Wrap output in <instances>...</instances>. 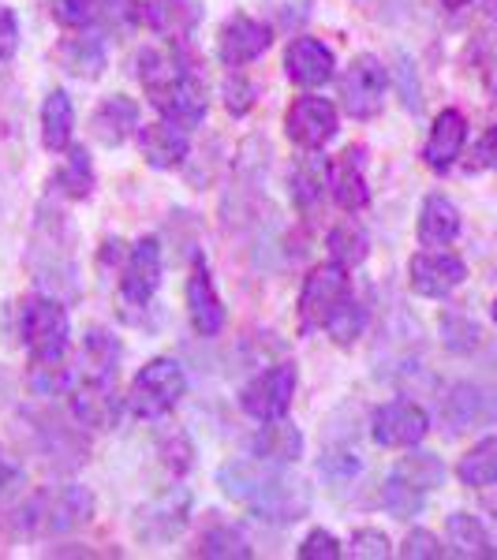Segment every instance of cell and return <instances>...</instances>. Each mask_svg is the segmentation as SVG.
Instances as JSON below:
<instances>
[{
	"label": "cell",
	"mask_w": 497,
	"mask_h": 560,
	"mask_svg": "<svg viewBox=\"0 0 497 560\" xmlns=\"http://www.w3.org/2000/svg\"><path fill=\"white\" fill-rule=\"evenodd\" d=\"M217 486L224 490V497L240 501L243 509L269 523H296L311 512V486L258 456L224 464L217 471Z\"/></svg>",
	"instance_id": "cell-1"
},
{
	"label": "cell",
	"mask_w": 497,
	"mask_h": 560,
	"mask_svg": "<svg viewBox=\"0 0 497 560\" xmlns=\"http://www.w3.org/2000/svg\"><path fill=\"white\" fill-rule=\"evenodd\" d=\"M26 261L34 269L42 292L57 295L60 303L76 295V229L68 224L65 213L42 210L38 224H34V240L26 250Z\"/></svg>",
	"instance_id": "cell-2"
},
{
	"label": "cell",
	"mask_w": 497,
	"mask_h": 560,
	"mask_svg": "<svg viewBox=\"0 0 497 560\" xmlns=\"http://www.w3.org/2000/svg\"><path fill=\"white\" fill-rule=\"evenodd\" d=\"M94 493L86 486H49V490H38L31 501L20 509V527L26 535H71V530L86 527L94 520Z\"/></svg>",
	"instance_id": "cell-3"
},
{
	"label": "cell",
	"mask_w": 497,
	"mask_h": 560,
	"mask_svg": "<svg viewBox=\"0 0 497 560\" xmlns=\"http://www.w3.org/2000/svg\"><path fill=\"white\" fill-rule=\"evenodd\" d=\"M20 332L34 363H60L68 351V337H71L65 303H60L57 295H34V300H26Z\"/></svg>",
	"instance_id": "cell-4"
},
{
	"label": "cell",
	"mask_w": 497,
	"mask_h": 560,
	"mask_svg": "<svg viewBox=\"0 0 497 560\" xmlns=\"http://www.w3.org/2000/svg\"><path fill=\"white\" fill-rule=\"evenodd\" d=\"M187 374L176 359H150L131 382V408L139 419H165L184 400Z\"/></svg>",
	"instance_id": "cell-5"
},
{
	"label": "cell",
	"mask_w": 497,
	"mask_h": 560,
	"mask_svg": "<svg viewBox=\"0 0 497 560\" xmlns=\"http://www.w3.org/2000/svg\"><path fill=\"white\" fill-rule=\"evenodd\" d=\"M385 90H390V71L374 52H359L348 65L345 79H340V102H345L348 116L356 120H374L385 105Z\"/></svg>",
	"instance_id": "cell-6"
},
{
	"label": "cell",
	"mask_w": 497,
	"mask_h": 560,
	"mask_svg": "<svg viewBox=\"0 0 497 560\" xmlns=\"http://www.w3.org/2000/svg\"><path fill=\"white\" fill-rule=\"evenodd\" d=\"M187 520H192V493L184 486H173L135 512L131 530L142 546H169L187 527Z\"/></svg>",
	"instance_id": "cell-7"
},
{
	"label": "cell",
	"mask_w": 497,
	"mask_h": 560,
	"mask_svg": "<svg viewBox=\"0 0 497 560\" xmlns=\"http://www.w3.org/2000/svg\"><path fill=\"white\" fill-rule=\"evenodd\" d=\"M351 295L348 284V269L340 261H322L314 266L311 273L303 280V292H300V318L307 329H325L330 314L337 311Z\"/></svg>",
	"instance_id": "cell-8"
},
{
	"label": "cell",
	"mask_w": 497,
	"mask_h": 560,
	"mask_svg": "<svg viewBox=\"0 0 497 560\" xmlns=\"http://www.w3.org/2000/svg\"><path fill=\"white\" fill-rule=\"evenodd\" d=\"M296 382H300V374H296L292 363H277V366L262 370L255 382L243 388V396H240L243 411H247L251 419H258V422L285 419L288 408H292Z\"/></svg>",
	"instance_id": "cell-9"
},
{
	"label": "cell",
	"mask_w": 497,
	"mask_h": 560,
	"mask_svg": "<svg viewBox=\"0 0 497 560\" xmlns=\"http://www.w3.org/2000/svg\"><path fill=\"white\" fill-rule=\"evenodd\" d=\"M337 128H340L337 105L325 102V97H319V94L296 97L285 113V135L303 150H322L325 142L337 135Z\"/></svg>",
	"instance_id": "cell-10"
},
{
	"label": "cell",
	"mask_w": 497,
	"mask_h": 560,
	"mask_svg": "<svg viewBox=\"0 0 497 560\" xmlns=\"http://www.w3.org/2000/svg\"><path fill=\"white\" fill-rule=\"evenodd\" d=\"M430 430V419L419 404L412 400H393L382 404L370 419V438L382 448H415Z\"/></svg>",
	"instance_id": "cell-11"
},
{
	"label": "cell",
	"mask_w": 497,
	"mask_h": 560,
	"mask_svg": "<svg viewBox=\"0 0 497 560\" xmlns=\"http://www.w3.org/2000/svg\"><path fill=\"white\" fill-rule=\"evenodd\" d=\"M441 419L453 433H467L478 427H490L497 422V388L460 382L449 388L446 404H441Z\"/></svg>",
	"instance_id": "cell-12"
},
{
	"label": "cell",
	"mask_w": 497,
	"mask_h": 560,
	"mask_svg": "<svg viewBox=\"0 0 497 560\" xmlns=\"http://www.w3.org/2000/svg\"><path fill=\"white\" fill-rule=\"evenodd\" d=\"M408 280L415 295H427V300H441V295L456 292L467 280V266L464 258L446 255V250H423V255L412 258L408 266Z\"/></svg>",
	"instance_id": "cell-13"
},
{
	"label": "cell",
	"mask_w": 497,
	"mask_h": 560,
	"mask_svg": "<svg viewBox=\"0 0 497 560\" xmlns=\"http://www.w3.org/2000/svg\"><path fill=\"white\" fill-rule=\"evenodd\" d=\"M269 42H274V31L266 23L251 20V15H232L217 34V57L229 68H243L258 60L269 49Z\"/></svg>",
	"instance_id": "cell-14"
},
{
	"label": "cell",
	"mask_w": 497,
	"mask_h": 560,
	"mask_svg": "<svg viewBox=\"0 0 497 560\" xmlns=\"http://www.w3.org/2000/svg\"><path fill=\"white\" fill-rule=\"evenodd\" d=\"M71 411L90 430H108L120 419V396L116 382H97V377H76L71 388Z\"/></svg>",
	"instance_id": "cell-15"
},
{
	"label": "cell",
	"mask_w": 497,
	"mask_h": 560,
	"mask_svg": "<svg viewBox=\"0 0 497 560\" xmlns=\"http://www.w3.org/2000/svg\"><path fill=\"white\" fill-rule=\"evenodd\" d=\"M285 71L296 86H325L337 71V57L333 49L319 38H292V45L285 49Z\"/></svg>",
	"instance_id": "cell-16"
},
{
	"label": "cell",
	"mask_w": 497,
	"mask_h": 560,
	"mask_svg": "<svg viewBox=\"0 0 497 560\" xmlns=\"http://www.w3.org/2000/svg\"><path fill=\"white\" fill-rule=\"evenodd\" d=\"M161 284V247L158 240H139L128 255V266H124L120 277V295L131 306H147L153 300Z\"/></svg>",
	"instance_id": "cell-17"
},
{
	"label": "cell",
	"mask_w": 497,
	"mask_h": 560,
	"mask_svg": "<svg viewBox=\"0 0 497 560\" xmlns=\"http://www.w3.org/2000/svg\"><path fill=\"white\" fill-rule=\"evenodd\" d=\"M187 318L198 337H217L224 329V303L217 295L206 261H195L192 277H187Z\"/></svg>",
	"instance_id": "cell-18"
},
{
	"label": "cell",
	"mask_w": 497,
	"mask_h": 560,
	"mask_svg": "<svg viewBox=\"0 0 497 560\" xmlns=\"http://www.w3.org/2000/svg\"><path fill=\"white\" fill-rule=\"evenodd\" d=\"M330 184L333 198H337L340 210L356 213L370 202V187H367V150L363 147H348L337 161L330 165Z\"/></svg>",
	"instance_id": "cell-19"
},
{
	"label": "cell",
	"mask_w": 497,
	"mask_h": 560,
	"mask_svg": "<svg viewBox=\"0 0 497 560\" xmlns=\"http://www.w3.org/2000/svg\"><path fill=\"white\" fill-rule=\"evenodd\" d=\"M153 105H158V113L165 116L169 124H176V128L192 131L198 124L206 120V108H210V97H206V86L203 79H195L192 71H187L184 79L165 90L161 97H153Z\"/></svg>",
	"instance_id": "cell-20"
},
{
	"label": "cell",
	"mask_w": 497,
	"mask_h": 560,
	"mask_svg": "<svg viewBox=\"0 0 497 560\" xmlns=\"http://www.w3.org/2000/svg\"><path fill=\"white\" fill-rule=\"evenodd\" d=\"M142 20L158 38L184 42L195 34V26L203 23V4L198 0H147Z\"/></svg>",
	"instance_id": "cell-21"
},
{
	"label": "cell",
	"mask_w": 497,
	"mask_h": 560,
	"mask_svg": "<svg viewBox=\"0 0 497 560\" xmlns=\"http://www.w3.org/2000/svg\"><path fill=\"white\" fill-rule=\"evenodd\" d=\"M464 139H467L464 113L446 108V113H438V120H434L430 139H427V147H423V161H427L434 173H446V168L456 165L460 150H464Z\"/></svg>",
	"instance_id": "cell-22"
},
{
	"label": "cell",
	"mask_w": 497,
	"mask_h": 560,
	"mask_svg": "<svg viewBox=\"0 0 497 560\" xmlns=\"http://www.w3.org/2000/svg\"><path fill=\"white\" fill-rule=\"evenodd\" d=\"M135 128H139V105L124 94L105 97V102L94 108V116H90V135L108 150L124 147Z\"/></svg>",
	"instance_id": "cell-23"
},
{
	"label": "cell",
	"mask_w": 497,
	"mask_h": 560,
	"mask_svg": "<svg viewBox=\"0 0 497 560\" xmlns=\"http://www.w3.org/2000/svg\"><path fill=\"white\" fill-rule=\"evenodd\" d=\"M139 150L147 158L150 168H180L187 161V135L176 124L161 120V124H147L139 128Z\"/></svg>",
	"instance_id": "cell-24"
},
{
	"label": "cell",
	"mask_w": 497,
	"mask_h": 560,
	"mask_svg": "<svg viewBox=\"0 0 497 560\" xmlns=\"http://www.w3.org/2000/svg\"><path fill=\"white\" fill-rule=\"evenodd\" d=\"M120 340L105 329H90L79 348V374L76 377H97V382H116L120 374Z\"/></svg>",
	"instance_id": "cell-25"
},
{
	"label": "cell",
	"mask_w": 497,
	"mask_h": 560,
	"mask_svg": "<svg viewBox=\"0 0 497 560\" xmlns=\"http://www.w3.org/2000/svg\"><path fill=\"white\" fill-rule=\"evenodd\" d=\"M251 453L258 459H269V464H296L303 456V433L285 419L262 422V430L251 441Z\"/></svg>",
	"instance_id": "cell-26"
},
{
	"label": "cell",
	"mask_w": 497,
	"mask_h": 560,
	"mask_svg": "<svg viewBox=\"0 0 497 560\" xmlns=\"http://www.w3.org/2000/svg\"><path fill=\"white\" fill-rule=\"evenodd\" d=\"M460 236V210L446 195H430L419 213V243L423 247H449Z\"/></svg>",
	"instance_id": "cell-27"
},
{
	"label": "cell",
	"mask_w": 497,
	"mask_h": 560,
	"mask_svg": "<svg viewBox=\"0 0 497 560\" xmlns=\"http://www.w3.org/2000/svg\"><path fill=\"white\" fill-rule=\"evenodd\" d=\"M71 131H76V105L65 90H53L42 105V142L49 153H65L71 147Z\"/></svg>",
	"instance_id": "cell-28"
},
{
	"label": "cell",
	"mask_w": 497,
	"mask_h": 560,
	"mask_svg": "<svg viewBox=\"0 0 497 560\" xmlns=\"http://www.w3.org/2000/svg\"><path fill=\"white\" fill-rule=\"evenodd\" d=\"M325 187H330V161L311 150L292 168V202L300 210H314L325 198Z\"/></svg>",
	"instance_id": "cell-29"
},
{
	"label": "cell",
	"mask_w": 497,
	"mask_h": 560,
	"mask_svg": "<svg viewBox=\"0 0 497 560\" xmlns=\"http://www.w3.org/2000/svg\"><path fill=\"white\" fill-rule=\"evenodd\" d=\"M446 535H449V546H453L456 557L486 560L497 553L490 535H486V527L472 516V512H453V516L446 520Z\"/></svg>",
	"instance_id": "cell-30"
},
{
	"label": "cell",
	"mask_w": 497,
	"mask_h": 560,
	"mask_svg": "<svg viewBox=\"0 0 497 560\" xmlns=\"http://www.w3.org/2000/svg\"><path fill=\"white\" fill-rule=\"evenodd\" d=\"M184 75H187V68L180 65V57H173V52H165V49L139 52V83L147 86L150 102L165 94V90H173Z\"/></svg>",
	"instance_id": "cell-31"
},
{
	"label": "cell",
	"mask_w": 497,
	"mask_h": 560,
	"mask_svg": "<svg viewBox=\"0 0 497 560\" xmlns=\"http://www.w3.org/2000/svg\"><path fill=\"white\" fill-rule=\"evenodd\" d=\"M57 60L68 75H79V79H97L105 71V45L102 38H68L65 45L57 49Z\"/></svg>",
	"instance_id": "cell-32"
},
{
	"label": "cell",
	"mask_w": 497,
	"mask_h": 560,
	"mask_svg": "<svg viewBox=\"0 0 497 560\" xmlns=\"http://www.w3.org/2000/svg\"><path fill=\"white\" fill-rule=\"evenodd\" d=\"M53 184L60 187V195L76 198V202L94 195V161H90L86 147H68V158L60 165V173L53 176Z\"/></svg>",
	"instance_id": "cell-33"
},
{
	"label": "cell",
	"mask_w": 497,
	"mask_h": 560,
	"mask_svg": "<svg viewBox=\"0 0 497 560\" xmlns=\"http://www.w3.org/2000/svg\"><path fill=\"white\" fill-rule=\"evenodd\" d=\"M393 478H401L404 486H412L419 493H430L446 482V464L434 453H412L393 467Z\"/></svg>",
	"instance_id": "cell-34"
},
{
	"label": "cell",
	"mask_w": 497,
	"mask_h": 560,
	"mask_svg": "<svg viewBox=\"0 0 497 560\" xmlns=\"http://www.w3.org/2000/svg\"><path fill=\"white\" fill-rule=\"evenodd\" d=\"M460 482L472 486V490H483V486H494L497 482V438H486L460 459L456 467Z\"/></svg>",
	"instance_id": "cell-35"
},
{
	"label": "cell",
	"mask_w": 497,
	"mask_h": 560,
	"mask_svg": "<svg viewBox=\"0 0 497 560\" xmlns=\"http://www.w3.org/2000/svg\"><path fill=\"white\" fill-rule=\"evenodd\" d=\"M325 329H330L333 345L351 348L359 337H363V329H367V306L359 303V300H351V295H348V300L330 314V322H325Z\"/></svg>",
	"instance_id": "cell-36"
},
{
	"label": "cell",
	"mask_w": 497,
	"mask_h": 560,
	"mask_svg": "<svg viewBox=\"0 0 497 560\" xmlns=\"http://www.w3.org/2000/svg\"><path fill=\"white\" fill-rule=\"evenodd\" d=\"M367 250H370L367 232L359 229L356 221H345V224H337V229L330 232V255H333V261H340L345 269L359 266V261L367 258Z\"/></svg>",
	"instance_id": "cell-37"
},
{
	"label": "cell",
	"mask_w": 497,
	"mask_h": 560,
	"mask_svg": "<svg viewBox=\"0 0 497 560\" xmlns=\"http://www.w3.org/2000/svg\"><path fill=\"white\" fill-rule=\"evenodd\" d=\"M198 557H213V560H247L251 546L236 535L232 527H210L203 538H198Z\"/></svg>",
	"instance_id": "cell-38"
},
{
	"label": "cell",
	"mask_w": 497,
	"mask_h": 560,
	"mask_svg": "<svg viewBox=\"0 0 497 560\" xmlns=\"http://www.w3.org/2000/svg\"><path fill=\"white\" fill-rule=\"evenodd\" d=\"M97 20H102L105 31L128 34L142 20V4L139 0H97Z\"/></svg>",
	"instance_id": "cell-39"
},
{
	"label": "cell",
	"mask_w": 497,
	"mask_h": 560,
	"mask_svg": "<svg viewBox=\"0 0 497 560\" xmlns=\"http://www.w3.org/2000/svg\"><path fill=\"white\" fill-rule=\"evenodd\" d=\"M423 501H427V493L412 490V486H404L401 478L390 475V482H385V509H390V516L396 520H412L423 512Z\"/></svg>",
	"instance_id": "cell-40"
},
{
	"label": "cell",
	"mask_w": 497,
	"mask_h": 560,
	"mask_svg": "<svg viewBox=\"0 0 497 560\" xmlns=\"http://www.w3.org/2000/svg\"><path fill=\"white\" fill-rule=\"evenodd\" d=\"M49 12L60 26L79 31V26H86L97 15V0H49Z\"/></svg>",
	"instance_id": "cell-41"
},
{
	"label": "cell",
	"mask_w": 497,
	"mask_h": 560,
	"mask_svg": "<svg viewBox=\"0 0 497 560\" xmlns=\"http://www.w3.org/2000/svg\"><path fill=\"white\" fill-rule=\"evenodd\" d=\"M351 553L363 557V560H385L393 553V541L374 527H363L351 535Z\"/></svg>",
	"instance_id": "cell-42"
},
{
	"label": "cell",
	"mask_w": 497,
	"mask_h": 560,
	"mask_svg": "<svg viewBox=\"0 0 497 560\" xmlns=\"http://www.w3.org/2000/svg\"><path fill=\"white\" fill-rule=\"evenodd\" d=\"M359 456L356 453H325L322 456V475L330 478V482H337V486H345L351 482V478L359 475Z\"/></svg>",
	"instance_id": "cell-43"
},
{
	"label": "cell",
	"mask_w": 497,
	"mask_h": 560,
	"mask_svg": "<svg viewBox=\"0 0 497 560\" xmlns=\"http://www.w3.org/2000/svg\"><path fill=\"white\" fill-rule=\"evenodd\" d=\"M251 105H255V86H251L243 75L224 79V108H229L232 116H243Z\"/></svg>",
	"instance_id": "cell-44"
},
{
	"label": "cell",
	"mask_w": 497,
	"mask_h": 560,
	"mask_svg": "<svg viewBox=\"0 0 497 560\" xmlns=\"http://www.w3.org/2000/svg\"><path fill=\"white\" fill-rule=\"evenodd\" d=\"M303 560H337L340 557V541L330 535V530H311L300 546Z\"/></svg>",
	"instance_id": "cell-45"
},
{
	"label": "cell",
	"mask_w": 497,
	"mask_h": 560,
	"mask_svg": "<svg viewBox=\"0 0 497 560\" xmlns=\"http://www.w3.org/2000/svg\"><path fill=\"white\" fill-rule=\"evenodd\" d=\"M441 553H446V549L438 546V538H434L430 530H412L401 546V557H408V560H434Z\"/></svg>",
	"instance_id": "cell-46"
},
{
	"label": "cell",
	"mask_w": 497,
	"mask_h": 560,
	"mask_svg": "<svg viewBox=\"0 0 497 560\" xmlns=\"http://www.w3.org/2000/svg\"><path fill=\"white\" fill-rule=\"evenodd\" d=\"M15 49H20V20H15L12 8L0 4V65H8Z\"/></svg>",
	"instance_id": "cell-47"
},
{
	"label": "cell",
	"mask_w": 497,
	"mask_h": 560,
	"mask_svg": "<svg viewBox=\"0 0 497 560\" xmlns=\"http://www.w3.org/2000/svg\"><path fill=\"white\" fill-rule=\"evenodd\" d=\"M441 329H446V345L456 351H467L478 345V325H472L467 318H446Z\"/></svg>",
	"instance_id": "cell-48"
},
{
	"label": "cell",
	"mask_w": 497,
	"mask_h": 560,
	"mask_svg": "<svg viewBox=\"0 0 497 560\" xmlns=\"http://www.w3.org/2000/svg\"><path fill=\"white\" fill-rule=\"evenodd\" d=\"M472 168H497V124L483 135V139L475 142V150H472Z\"/></svg>",
	"instance_id": "cell-49"
},
{
	"label": "cell",
	"mask_w": 497,
	"mask_h": 560,
	"mask_svg": "<svg viewBox=\"0 0 497 560\" xmlns=\"http://www.w3.org/2000/svg\"><path fill=\"white\" fill-rule=\"evenodd\" d=\"M483 71H486V83H490V90L497 94V42H490V52H486V60H483Z\"/></svg>",
	"instance_id": "cell-50"
},
{
	"label": "cell",
	"mask_w": 497,
	"mask_h": 560,
	"mask_svg": "<svg viewBox=\"0 0 497 560\" xmlns=\"http://www.w3.org/2000/svg\"><path fill=\"white\" fill-rule=\"evenodd\" d=\"M15 478H20V467H15L4 453H0V490H8V486H12Z\"/></svg>",
	"instance_id": "cell-51"
},
{
	"label": "cell",
	"mask_w": 497,
	"mask_h": 560,
	"mask_svg": "<svg viewBox=\"0 0 497 560\" xmlns=\"http://www.w3.org/2000/svg\"><path fill=\"white\" fill-rule=\"evenodd\" d=\"M446 8H464V4H472V0H441Z\"/></svg>",
	"instance_id": "cell-52"
},
{
	"label": "cell",
	"mask_w": 497,
	"mask_h": 560,
	"mask_svg": "<svg viewBox=\"0 0 497 560\" xmlns=\"http://www.w3.org/2000/svg\"><path fill=\"white\" fill-rule=\"evenodd\" d=\"M494 322H497V300H494Z\"/></svg>",
	"instance_id": "cell-53"
}]
</instances>
